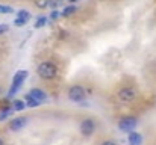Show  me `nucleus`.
I'll return each instance as SVG.
<instances>
[{
    "label": "nucleus",
    "mask_w": 156,
    "mask_h": 145,
    "mask_svg": "<svg viewBox=\"0 0 156 145\" xmlns=\"http://www.w3.org/2000/svg\"><path fill=\"white\" fill-rule=\"evenodd\" d=\"M26 124H27V118H26V116L15 118V119H12V121L9 123V129H11L12 132H18V130H21Z\"/></svg>",
    "instance_id": "obj_7"
},
{
    "label": "nucleus",
    "mask_w": 156,
    "mask_h": 145,
    "mask_svg": "<svg viewBox=\"0 0 156 145\" xmlns=\"http://www.w3.org/2000/svg\"><path fill=\"white\" fill-rule=\"evenodd\" d=\"M26 23H27L26 20H21V18H15V23H14V24H15V26H18V27H23V26H24Z\"/></svg>",
    "instance_id": "obj_18"
},
{
    "label": "nucleus",
    "mask_w": 156,
    "mask_h": 145,
    "mask_svg": "<svg viewBox=\"0 0 156 145\" xmlns=\"http://www.w3.org/2000/svg\"><path fill=\"white\" fill-rule=\"evenodd\" d=\"M29 95L32 97V98H35L37 101H40V103L46 101V98H47L46 92H44V91H41V89H38V88H34V89H30Z\"/></svg>",
    "instance_id": "obj_8"
},
{
    "label": "nucleus",
    "mask_w": 156,
    "mask_h": 145,
    "mask_svg": "<svg viewBox=\"0 0 156 145\" xmlns=\"http://www.w3.org/2000/svg\"><path fill=\"white\" fill-rule=\"evenodd\" d=\"M17 18H21V20H26V21H29V18H30V14H29V11H26V9H21V11H18V14H17Z\"/></svg>",
    "instance_id": "obj_13"
},
{
    "label": "nucleus",
    "mask_w": 156,
    "mask_h": 145,
    "mask_svg": "<svg viewBox=\"0 0 156 145\" xmlns=\"http://www.w3.org/2000/svg\"><path fill=\"white\" fill-rule=\"evenodd\" d=\"M12 107H14V110H23V109L26 107V103H24L23 100H15V101L12 103Z\"/></svg>",
    "instance_id": "obj_12"
},
{
    "label": "nucleus",
    "mask_w": 156,
    "mask_h": 145,
    "mask_svg": "<svg viewBox=\"0 0 156 145\" xmlns=\"http://www.w3.org/2000/svg\"><path fill=\"white\" fill-rule=\"evenodd\" d=\"M27 79V71L26 70H20L15 73V76L12 77V83H11V88H9V92H8V97H12L20 88L21 85L24 83V80Z\"/></svg>",
    "instance_id": "obj_2"
},
{
    "label": "nucleus",
    "mask_w": 156,
    "mask_h": 145,
    "mask_svg": "<svg viewBox=\"0 0 156 145\" xmlns=\"http://www.w3.org/2000/svg\"><path fill=\"white\" fill-rule=\"evenodd\" d=\"M59 17H62L59 11H53V12H52V15H50V18H52V20H58Z\"/></svg>",
    "instance_id": "obj_20"
},
{
    "label": "nucleus",
    "mask_w": 156,
    "mask_h": 145,
    "mask_svg": "<svg viewBox=\"0 0 156 145\" xmlns=\"http://www.w3.org/2000/svg\"><path fill=\"white\" fill-rule=\"evenodd\" d=\"M62 3H64V0H49V6L52 8L53 11H56V9H58V8H59Z\"/></svg>",
    "instance_id": "obj_15"
},
{
    "label": "nucleus",
    "mask_w": 156,
    "mask_h": 145,
    "mask_svg": "<svg viewBox=\"0 0 156 145\" xmlns=\"http://www.w3.org/2000/svg\"><path fill=\"white\" fill-rule=\"evenodd\" d=\"M74 12H76V6H74V5H70V6H67V8L61 12V15H62V17H70V15H73Z\"/></svg>",
    "instance_id": "obj_10"
},
{
    "label": "nucleus",
    "mask_w": 156,
    "mask_h": 145,
    "mask_svg": "<svg viewBox=\"0 0 156 145\" xmlns=\"http://www.w3.org/2000/svg\"><path fill=\"white\" fill-rule=\"evenodd\" d=\"M9 115H11V110H5V112H2V113H0V121L6 119V118H8Z\"/></svg>",
    "instance_id": "obj_19"
},
{
    "label": "nucleus",
    "mask_w": 156,
    "mask_h": 145,
    "mask_svg": "<svg viewBox=\"0 0 156 145\" xmlns=\"http://www.w3.org/2000/svg\"><path fill=\"white\" fill-rule=\"evenodd\" d=\"M136 97H138V91L135 89V88H132V86H126V88H121L120 91H118V94H117V98H118V101H121V103H132V101H135L136 100Z\"/></svg>",
    "instance_id": "obj_3"
},
{
    "label": "nucleus",
    "mask_w": 156,
    "mask_h": 145,
    "mask_svg": "<svg viewBox=\"0 0 156 145\" xmlns=\"http://www.w3.org/2000/svg\"><path fill=\"white\" fill-rule=\"evenodd\" d=\"M40 104H41L40 101H37L35 98H32L29 94L26 95V106H27V107H37V106H40Z\"/></svg>",
    "instance_id": "obj_11"
},
{
    "label": "nucleus",
    "mask_w": 156,
    "mask_h": 145,
    "mask_svg": "<svg viewBox=\"0 0 156 145\" xmlns=\"http://www.w3.org/2000/svg\"><path fill=\"white\" fill-rule=\"evenodd\" d=\"M129 145H141L143 144V136L136 132H130L129 133Z\"/></svg>",
    "instance_id": "obj_9"
},
{
    "label": "nucleus",
    "mask_w": 156,
    "mask_h": 145,
    "mask_svg": "<svg viewBox=\"0 0 156 145\" xmlns=\"http://www.w3.org/2000/svg\"><path fill=\"white\" fill-rule=\"evenodd\" d=\"M0 145H5V142H3V141H2V139H0Z\"/></svg>",
    "instance_id": "obj_24"
},
{
    "label": "nucleus",
    "mask_w": 156,
    "mask_h": 145,
    "mask_svg": "<svg viewBox=\"0 0 156 145\" xmlns=\"http://www.w3.org/2000/svg\"><path fill=\"white\" fill-rule=\"evenodd\" d=\"M0 94H2V88H0Z\"/></svg>",
    "instance_id": "obj_25"
},
{
    "label": "nucleus",
    "mask_w": 156,
    "mask_h": 145,
    "mask_svg": "<svg viewBox=\"0 0 156 145\" xmlns=\"http://www.w3.org/2000/svg\"><path fill=\"white\" fill-rule=\"evenodd\" d=\"M136 124H138L136 118H133V116H126V118L120 119L118 129L123 130V132H129V133H130V132H133V129L136 127Z\"/></svg>",
    "instance_id": "obj_4"
},
{
    "label": "nucleus",
    "mask_w": 156,
    "mask_h": 145,
    "mask_svg": "<svg viewBox=\"0 0 156 145\" xmlns=\"http://www.w3.org/2000/svg\"><path fill=\"white\" fill-rule=\"evenodd\" d=\"M94 130H96V124H94L93 119L87 118V119H83V121L80 123V133H82L83 136H91V135L94 133Z\"/></svg>",
    "instance_id": "obj_6"
},
{
    "label": "nucleus",
    "mask_w": 156,
    "mask_h": 145,
    "mask_svg": "<svg viewBox=\"0 0 156 145\" xmlns=\"http://www.w3.org/2000/svg\"><path fill=\"white\" fill-rule=\"evenodd\" d=\"M9 30V26L8 24H0V35H3L5 32H8Z\"/></svg>",
    "instance_id": "obj_21"
},
{
    "label": "nucleus",
    "mask_w": 156,
    "mask_h": 145,
    "mask_svg": "<svg viewBox=\"0 0 156 145\" xmlns=\"http://www.w3.org/2000/svg\"><path fill=\"white\" fill-rule=\"evenodd\" d=\"M68 98L71 101H82L85 98V89L80 86V85H74L70 88L68 91Z\"/></svg>",
    "instance_id": "obj_5"
},
{
    "label": "nucleus",
    "mask_w": 156,
    "mask_h": 145,
    "mask_svg": "<svg viewBox=\"0 0 156 145\" xmlns=\"http://www.w3.org/2000/svg\"><path fill=\"white\" fill-rule=\"evenodd\" d=\"M14 12V9L11 6H6V5H0V14H11Z\"/></svg>",
    "instance_id": "obj_17"
},
{
    "label": "nucleus",
    "mask_w": 156,
    "mask_h": 145,
    "mask_svg": "<svg viewBox=\"0 0 156 145\" xmlns=\"http://www.w3.org/2000/svg\"><path fill=\"white\" fill-rule=\"evenodd\" d=\"M46 23H47V18H46V17H41V18H38V20H37L35 27H37V29H40V27L46 26Z\"/></svg>",
    "instance_id": "obj_16"
},
{
    "label": "nucleus",
    "mask_w": 156,
    "mask_h": 145,
    "mask_svg": "<svg viewBox=\"0 0 156 145\" xmlns=\"http://www.w3.org/2000/svg\"><path fill=\"white\" fill-rule=\"evenodd\" d=\"M100 145H117V144H115L114 141H103Z\"/></svg>",
    "instance_id": "obj_22"
},
{
    "label": "nucleus",
    "mask_w": 156,
    "mask_h": 145,
    "mask_svg": "<svg viewBox=\"0 0 156 145\" xmlns=\"http://www.w3.org/2000/svg\"><path fill=\"white\" fill-rule=\"evenodd\" d=\"M68 2H70V3L73 5V3H76V2H79V0H68Z\"/></svg>",
    "instance_id": "obj_23"
},
{
    "label": "nucleus",
    "mask_w": 156,
    "mask_h": 145,
    "mask_svg": "<svg viewBox=\"0 0 156 145\" xmlns=\"http://www.w3.org/2000/svg\"><path fill=\"white\" fill-rule=\"evenodd\" d=\"M56 74H58V68H56L55 64H52V62H43V64H40V67H38V76L41 79L52 80V79L56 77Z\"/></svg>",
    "instance_id": "obj_1"
},
{
    "label": "nucleus",
    "mask_w": 156,
    "mask_h": 145,
    "mask_svg": "<svg viewBox=\"0 0 156 145\" xmlns=\"http://www.w3.org/2000/svg\"><path fill=\"white\" fill-rule=\"evenodd\" d=\"M34 3H35V6L40 8V9H46V8L49 6V0H34Z\"/></svg>",
    "instance_id": "obj_14"
}]
</instances>
